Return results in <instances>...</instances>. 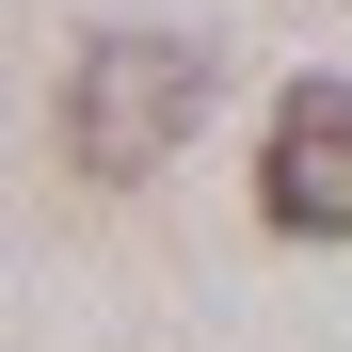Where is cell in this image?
<instances>
[{
  "label": "cell",
  "instance_id": "obj_1",
  "mask_svg": "<svg viewBox=\"0 0 352 352\" xmlns=\"http://www.w3.org/2000/svg\"><path fill=\"white\" fill-rule=\"evenodd\" d=\"M208 48L192 32H96L65 65V176H96V192H144V176L208 129Z\"/></svg>",
  "mask_w": 352,
  "mask_h": 352
},
{
  "label": "cell",
  "instance_id": "obj_2",
  "mask_svg": "<svg viewBox=\"0 0 352 352\" xmlns=\"http://www.w3.org/2000/svg\"><path fill=\"white\" fill-rule=\"evenodd\" d=\"M256 208L288 241H352V80H288L256 129Z\"/></svg>",
  "mask_w": 352,
  "mask_h": 352
}]
</instances>
